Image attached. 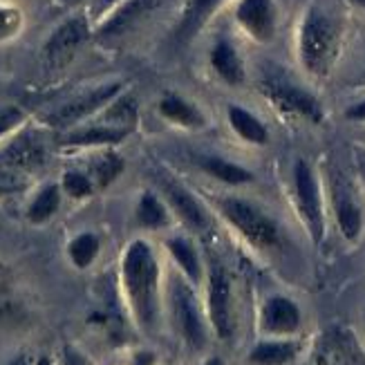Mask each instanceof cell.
<instances>
[{
  "instance_id": "obj_1",
  "label": "cell",
  "mask_w": 365,
  "mask_h": 365,
  "mask_svg": "<svg viewBox=\"0 0 365 365\" xmlns=\"http://www.w3.org/2000/svg\"><path fill=\"white\" fill-rule=\"evenodd\" d=\"M160 262L146 240H133L121 258V287L137 327L153 334L160 319Z\"/></svg>"
},
{
  "instance_id": "obj_2",
  "label": "cell",
  "mask_w": 365,
  "mask_h": 365,
  "mask_svg": "<svg viewBox=\"0 0 365 365\" xmlns=\"http://www.w3.org/2000/svg\"><path fill=\"white\" fill-rule=\"evenodd\" d=\"M296 50L300 66L309 76H327L341 50V25L325 9L309 5L298 25Z\"/></svg>"
},
{
  "instance_id": "obj_3",
  "label": "cell",
  "mask_w": 365,
  "mask_h": 365,
  "mask_svg": "<svg viewBox=\"0 0 365 365\" xmlns=\"http://www.w3.org/2000/svg\"><path fill=\"white\" fill-rule=\"evenodd\" d=\"M220 215L240 233L253 249H276L280 245V229L274 217H269L260 206L249 200L227 195L215 202Z\"/></svg>"
},
{
  "instance_id": "obj_4",
  "label": "cell",
  "mask_w": 365,
  "mask_h": 365,
  "mask_svg": "<svg viewBox=\"0 0 365 365\" xmlns=\"http://www.w3.org/2000/svg\"><path fill=\"white\" fill-rule=\"evenodd\" d=\"M258 88L262 92V97L282 115L307 119L312 123H321L325 117V110H323L321 101L316 99L309 90L298 86L287 74H282L278 70L264 72Z\"/></svg>"
},
{
  "instance_id": "obj_5",
  "label": "cell",
  "mask_w": 365,
  "mask_h": 365,
  "mask_svg": "<svg viewBox=\"0 0 365 365\" xmlns=\"http://www.w3.org/2000/svg\"><path fill=\"white\" fill-rule=\"evenodd\" d=\"M193 287L195 284H190L184 276H175L170 280V312L184 343L193 350H204L206 341H209V329H206L204 314Z\"/></svg>"
},
{
  "instance_id": "obj_6",
  "label": "cell",
  "mask_w": 365,
  "mask_h": 365,
  "mask_svg": "<svg viewBox=\"0 0 365 365\" xmlns=\"http://www.w3.org/2000/svg\"><path fill=\"white\" fill-rule=\"evenodd\" d=\"M294 202L305 222L314 245H321L325 237V211H323V193L316 170L307 160H296L294 164Z\"/></svg>"
},
{
  "instance_id": "obj_7",
  "label": "cell",
  "mask_w": 365,
  "mask_h": 365,
  "mask_svg": "<svg viewBox=\"0 0 365 365\" xmlns=\"http://www.w3.org/2000/svg\"><path fill=\"white\" fill-rule=\"evenodd\" d=\"M50 160V139L38 128L23 125L21 130L7 137L5 146L0 148V168L29 173L38 170Z\"/></svg>"
},
{
  "instance_id": "obj_8",
  "label": "cell",
  "mask_w": 365,
  "mask_h": 365,
  "mask_svg": "<svg viewBox=\"0 0 365 365\" xmlns=\"http://www.w3.org/2000/svg\"><path fill=\"white\" fill-rule=\"evenodd\" d=\"M92 34L90 21L83 14H74L70 19H66L61 25L54 27V31L47 36L43 45V61L52 70L66 68L68 63L78 54V50L88 43Z\"/></svg>"
},
{
  "instance_id": "obj_9",
  "label": "cell",
  "mask_w": 365,
  "mask_h": 365,
  "mask_svg": "<svg viewBox=\"0 0 365 365\" xmlns=\"http://www.w3.org/2000/svg\"><path fill=\"white\" fill-rule=\"evenodd\" d=\"M119 92H123L121 81H110L99 88H92L47 115V123L54 125V128H74V125H81V121L99 115Z\"/></svg>"
},
{
  "instance_id": "obj_10",
  "label": "cell",
  "mask_w": 365,
  "mask_h": 365,
  "mask_svg": "<svg viewBox=\"0 0 365 365\" xmlns=\"http://www.w3.org/2000/svg\"><path fill=\"white\" fill-rule=\"evenodd\" d=\"M206 312L217 339L229 341L233 336V305H231V280L220 260H211L206 276Z\"/></svg>"
},
{
  "instance_id": "obj_11",
  "label": "cell",
  "mask_w": 365,
  "mask_h": 365,
  "mask_svg": "<svg viewBox=\"0 0 365 365\" xmlns=\"http://www.w3.org/2000/svg\"><path fill=\"white\" fill-rule=\"evenodd\" d=\"M329 195H331V209H334L336 225L343 237L350 242H356L363 233V209L354 193L352 182L339 170L329 173Z\"/></svg>"
},
{
  "instance_id": "obj_12",
  "label": "cell",
  "mask_w": 365,
  "mask_h": 365,
  "mask_svg": "<svg viewBox=\"0 0 365 365\" xmlns=\"http://www.w3.org/2000/svg\"><path fill=\"white\" fill-rule=\"evenodd\" d=\"M235 23L256 43H269L276 36L278 9L274 0H237Z\"/></svg>"
},
{
  "instance_id": "obj_13",
  "label": "cell",
  "mask_w": 365,
  "mask_h": 365,
  "mask_svg": "<svg viewBox=\"0 0 365 365\" xmlns=\"http://www.w3.org/2000/svg\"><path fill=\"white\" fill-rule=\"evenodd\" d=\"M162 195L168 204L170 213H175L190 231H195V233L209 231V227H211L209 211H206V206L190 193L188 188H184L182 184L173 182V180H164Z\"/></svg>"
},
{
  "instance_id": "obj_14",
  "label": "cell",
  "mask_w": 365,
  "mask_h": 365,
  "mask_svg": "<svg viewBox=\"0 0 365 365\" xmlns=\"http://www.w3.org/2000/svg\"><path fill=\"white\" fill-rule=\"evenodd\" d=\"M160 5V0H121L97 27V36L101 41H115L128 34L146 16Z\"/></svg>"
},
{
  "instance_id": "obj_15",
  "label": "cell",
  "mask_w": 365,
  "mask_h": 365,
  "mask_svg": "<svg viewBox=\"0 0 365 365\" xmlns=\"http://www.w3.org/2000/svg\"><path fill=\"white\" fill-rule=\"evenodd\" d=\"M130 135V130L115 128V125H106L101 121L97 123H88V125H74L68 128L66 135L61 137V146L66 148H90V150H99V148H113L125 137Z\"/></svg>"
},
{
  "instance_id": "obj_16",
  "label": "cell",
  "mask_w": 365,
  "mask_h": 365,
  "mask_svg": "<svg viewBox=\"0 0 365 365\" xmlns=\"http://www.w3.org/2000/svg\"><path fill=\"white\" fill-rule=\"evenodd\" d=\"M300 316L298 305L287 296H272L262 305L260 312V327L272 336H292L300 329Z\"/></svg>"
},
{
  "instance_id": "obj_17",
  "label": "cell",
  "mask_w": 365,
  "mask_h": 365,
  "mask_svg": "<svg viewBox=\"0 0 365 365\" xmlns=\"http://www.w3.org/2000/svg\"><path fill=\"white\" fill-rule=\"evenodd\" d=\"M157 110H160V115L173 123V125H180V128H186V130H202L206 128V115L202 110L186 97L178 92H164L160 103H157Z\"/></svg>"
},
{
  "instance_id": "obj_18",
  "label": "cell",
  "mask_w": 365,
  "mask_h": 365,
  "mask_svg": "<svg viewBox=\"0 0 365 365\" xmlns=\"http://www.w3.org/2000/svg\"><path fill=\"white\" fill-rule=\"evenodd\" d=\"M211 68L213 72L225 81L227 86H242L245 78H247V70H245V63L237 54L235 45L229 38H217L211 47Z\"/></svg>"
},
{
  "instance_id": "obj_19",
  "label": "cell",
  "mask_w": 365,
  "mask_h": 365,
  "mask_svg": "<svg viewBox=\"0 0 365 365\" xmlns=\"http://www.w3.org/2000/svg\"><path fill=\"white\" fill-rule=\"evenodd\" d=\"M220 3L222 0H186V5L182 7L180 23L175 27V41L178 43L193 41L206 25V21L215 14Z\"/></svg>"
},
{
  "instance_id": "obj_20",
  "label": "cell",
  "mask_w": 365,
  "mask_h": 365,
  "mask_svg": "<svg viewBox=\"0 0 365 365\" xmlns=\"http://www.w3.org/2000/svg\"><path fill=\"white\" fill-rule=\"evenodd\" d=\"M227 121L231 125L233 135L251 146H264L269 141V130L267 125L251 113V110L231 103L227 108Z\"/></svg>"
},
{
  "instance_id": "obj_21",
  "label": "cell",
  "mask_w": 365,
  "mask_h": 365,
  "mask_svg": "<svg viewBox=\"0 0 365 365\" xmlns=\"http://www.w3.org/2000/svg\"><path fill=\"white\" fill-rule=\"evenodd\" d=\"M97 121L133 133L137 121H139V101H137V97L133 92H125V90L119 92L117 97L101 110Z\"/></svg>"
},
{
  "instance_id": "obj_22",
  "label": "cell",
  "mask_w": 365,
  "mask_h": 365,
  "mask_svg": "<svg viewBox=\"0 0 365 365\" xmlns=\"http://www.w3.org/2000/svg\"><path fill=\"white\" fill-rule=\"evenodd\" d=\"M166 249L170 253V258L178 262L182 276L190 282V284H197L204 278V269H202V260L197 256V251L193 247V242L188 240L184 235H175V237H168L166 240Z\"/></svg>"
},
{
  "instance_id": "obj_23",
  "label": "cell",
  "mask_w": 365,
  "mask_h": 365,
  "mask_svg": "<svg viewBox=\"0 0 365 365\" xmlns=\"http://www.w3.org/2000/svg\"><path fill=\"white\" fill-rule=\"evenodd\" d=\"M135 215H137V225L148 231H162L170 227V220H173L166 200L153 193V190H144V193L139 195Z\"/></svg>"
},
{
  "instance_id": "obj_24",
  "label": "cell",
  "mask_w": 365,
  "mask_h": 365,
  "mask_svg": "<svg viewBox=\"0 0 365 365\" xmlns=\"http://www.w3.org/2000/svg\"><path fill=\"white\" fill-rule=\"evenodd\" d=\"M123 168H125V162H123V157L117 150H113V148H99L97 153H94L92 160H90L86 173L92 178L97 190H103V188H108L110 184H113L115 180L121 178Z\"/></svg>"
},
{
  "instance_id": "obj_25",
  "label": "cell",
  "mask_w": 365,
  "mask_h": 365,
  "mask_svg": "<svg viewBox=\"0 0 365 365\" xmlns=\"http://www.w3.org/2000/svg\"><path fill=\"white\" fill-rule=\"evenodd\" d=\"M200 168L211 175L213 180L227 184V186H245L253 182V173L240 164H235L231 160H225V157L217 155H206L200 160Z\"/></svg>"
},
{
  "instance_id": "obj_26",
  "label": "cell",
  "mask_w": 365,
  "mask_h": 365,
  "mask_svg": "<svg viewBox=\"0 0 365 365\" xmlns=\"http://www.w3.org/2000/svg\"><path fill=\"white\" fill-rule=\"evenodd\" d=\"M298 343L294 341H260L249 352V363L253 365H287L298 354Z\"/></svg>"
},
{
  "instance_id": "obj_27",
  "label": "cell",
  "mask_w": 365,
  "mask_h": 365,
  "mask_svg": "<svg viewBox=\"0 0 365 365\" xmlns=\"http://www.w3.org/2000/svg\"><path fill=\"white\" fill-rule=\"evenodd\" d=\"M61 195H63L61 184L43 186L34 195V200L29 202L27 220L31 222V225H43V222L52 220L58 211V206H61Z\"/></svg>"
},
{
  "instance_id": "obj_28",
  "label": "cell",
  "mask_w": 365,
  "mask_h": 365,
  "mask_svg": "<svg viewBox=\"0 0 365 365\" xmlns=\"http://www.w3.org/2000/svg\"><path fill=\"white\" fill-rule=\"evenodd\" d=\"M101 251V240L99 235H94L90 231L78 233L76 237H72L68 245V256L72 260V264L76 269H88L94 260H97Z\"/></svg>"
},
{
  "instance_id": "obj_29",
  "label": "cell",
  "mask_w": 365,
  "mask_h": 365,
  "mask_svg": "<svg viewBox=\"0 0 365 365\" xmlns=\"http://www.w3.org/2000/svg\"><path fill=\"white\" fill-rule=\"evenodd\" d=\"M61 188L72 200H88L97 190V186H94L92 178L86 170H66L61 178Z\"/></svg>"
},
{
  "instance_id": "obj_30",
  "label": "cell",
  "mask_w": 365,
  "mask_h": 365,
  "mask_svg": "<svg viewBox=\"0 0 365 365\" xmlns=\"http://www.w3.org/2000/svg\"><path fill=\"white\" fill-rule=\"evenodd\" d=\"M23 27V14L19 7L14 5H3L0 3V43H7L14 36H19Z\"/></svg>"
},
{
  "instance_id": "obj_31",
  "label": "cell",
  "mask_w": 365,
  "mask_h": 365,
  "mask_svg": "<svg viewBox=\"0 0 365 365\" xmlns=\"http://www.w3.org/2000/svg\"><path fill=\"white\" fill-rule=\"evenodd\" d=\"M27 121V115L19 106H0V141L21 130Z\"/></svg>"
},
{
  "instance_id": "obj_32",
  "label": "cell",
  "mask_w": 365,
  "mask_h": 365,
  "mask_svg": "<svg viewBox=\"0 0 365 365\" xmlns=\"http://www.w3.org/2000/svg\"><path fill=\"white\" fill-rule=\"evenodd\" d=\"M27 184H29V178L25 175V173L0 168V197L21 193V190L27 188Z\"/></svg>"
},
{
  "instance_id": "obj_33",
  "label": "cell",
  "mask_w": 365,
  "mask_h": 365,
  "mask_svg": "<svg viewBox=\"0 0 365 365\" xmlns=\"http://www.w3.org/2000/svg\"><path fill=\"white\" fill-rule=\"evenodd\" d=\"M58 365H92V363H90V359H88L83 352H78L76 347L66 345V347H63V350H61Z\"/></svg>"
},
{
  "instance_id": "obj_34",
  "label": "cell",
  "mask_w": 365,
  "mask_h": 365,
  "mask_svg": "<svg viewBox=\"0 0 365 365\" xmlns=\"http://www.w3.org/2000/svg\"><path fill=\"white\" fill-rule=\"evenodd\" d=\"M119 3H121V0H92V7H90L92 19H97L101 23L106 16L113 11Z\"/></svg>"
},
{
  "instance_id": "obj_35",
  "label": "cell",
  "mask_w": 365,
  "mask_h": 365,
  "mask_svg": "<svg viewBox=\"0 0 365 365\" xmlns=\"http://www.w3.org/2000/svg\"><path fill=\"white\" fill-rule=\"evenodd\" d=\"M345 117L350 119V121H365V99L347 108L345 110Z\"/></svg>"
},
{
  "instance_id": "obj_36",
  "label": "cell",
  "mask_w": 365,
  "mask_h": 365,
  "mask_svg": "<svg viewBox=\"0 0 365 365\" xmlns=\"http://www.w3.org/2000/svg\"><path fill=\"white\" fill-rule=\"evenodd\" d=\"M7 365H31V363H29V356L27 354H19V356H14Z\"/></svg>"
},
{
  "instance_id": "obj_37",
  "label": "cell",
  "mask_w": 365,
  "mask_h": 365,
  "mask_svg": "<svg viewBox=\"0 0 365 365\" xmlns=\"http://www.w3.org/2000/svg\"><path fill=\"white\" fill-rule=\"evenodd\" d=\"M202 365H227V363L222 361L220 356H211V359H206V361H204Z\"/></svg>"
},
{
  "instance_id": "obj_38",
  "label": "cell",
  "mask_w": 365,
  "mask_h": 365,
  "mask_svg": "<svg viewBox=\"0 0 365 365\" xmlns=\"http://www.w3.org/2000/svg\"><path fill=\"white\" fill-rule=\"evenodd\" d=\"M36 365H52V361H50V359H47V356H41Z\"/></svg>"
},
{
  "instance_id": "obj_39",
  "label": "cell",
  "mask_w": 365,
  "mask_h": 365,
  "mask_svg": "<svg viewBox=\"0 0 365 365\" xmlns=\"http://www.w3.org/2000/svg\"><path fill=\"white\" fill-rule=\"evenodd\" d=\"M354 3H356V5H359L361 9H365V0H354Z\"/></svg>"
},
{
  "instance_id": "obj_40",
  "label": "cell",
  "mask_w": 365,
  "mask_h": 365,
  "mask_svg": "<svg viewBox=\"0 0 365 365\" xmlns=\"http://www.w3.org/2000/svg\"><path fill=\"white\" fill-rule=\"evenodd\" d=\"M68 3H76V0H68Z\"/></svg>"
},
{
  "instance_id": "obj_41",
  "label": "cell",
  "mask_w": 365,
  "mask_h": 365,
  "mask_svg": "<svg viewBox=\"0 0 365 365\" xmlns=\"http://www.w3.org/2000/svg\"><path fill=\"white\" fill-rule=\"evenodd\" d=\"M0 284H3V282H0Z\"/></svg>"
}]
</instances>
